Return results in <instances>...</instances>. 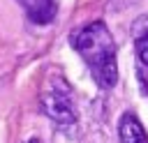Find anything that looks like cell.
Returning <instances> with one entry per match:
<instances>
[{
    "instance_id": "cell-4",
    "label": "cell",
    "mask_w": 148,
    "mask_h": 143,
    "mask_svg": "<svg viewBox=\"0 0 148 143\" xmlns=\"http://www.w3.org/2000/svg\"><path fill=\"white\" fill-rule=\"evenodd\" d=\"M28 18L37 25H49L58 14V0H18Z\"/></svg>"
},
{
    "instance_id": "cell-6",
    "label": "cell",
    "mask_w": 148,
    "mask_h": 143,
    "mask_svg": "<svg viewBox=\"0 0 148 143\" xmlns=\"http://www.w3.org/2000/svg\"><path fill=\"white\" fill-rule=\"evenodd\" d=\"M23 143H39V138H37V136H32V138H28V141H23Z\"/></svg>"
},
{
    "instance_id": "cell-1",
    "label": "cell",
    "mask_w": 148,
    "mask_h": 143,
    "mask_svg": "<svg viewBox=\"0 0 148 143\" xmlns=\"http://www.w3.org/2000/svg\"><path fill=\"white\" fill-rule=\"evenodd\" d=\"M72 48L83 58L86 67L92 74V81L109 90L118 83V60H116V42L104 21H92L79 28L69 37Z\"/></svg>"
},
{
    "instance_id": "cell-3",
    "label": "cell",
    "mask_w": 148,
    "mask_h": 143,
    "mask_svg": "<svg viewBox=\"0 0 148 143\" xmlns=\"http://www.w3.org/2000/svg\"><path fill=\"white\" fill-rule=\"evenodd\" d=\"M132 39H134V53H136V76H139L141 90L148 95V14L139 16L132 23Z\"/></svg>"
},
{
    "instance_id": "cell-5",
    "label": "cell",
    "mask_w": 148,
    "mask_h": 143,
    "mask_svg": "<svg viewBox=\"0 0 148 143\" xmlns=\"http://www.w3.org/2000/svg\"><path fill=\"white\" fill-rule=\"evenodd\" d=\"M118 138H120V143H148V134H146L143 125L130 111L123 113V118L118 122Z\"/></svg>"
},
{
    "instance_id": "cell-2",
    "label": "cell",
    "mask_w": 148,
    "mask_h": 143,
    "mask_svg": "<svg viewBox=\"0 0 148 143\" xmlns=\"http://www.w3.org/2000/svg\"><path fill=\"white\" fill-rule=\"evenodd\" d=\"M42 111L56 125L76 122V108H74V99H72V90L62 78H56L51 90L42 97Z\"/></svg>"
}]
</instances>
